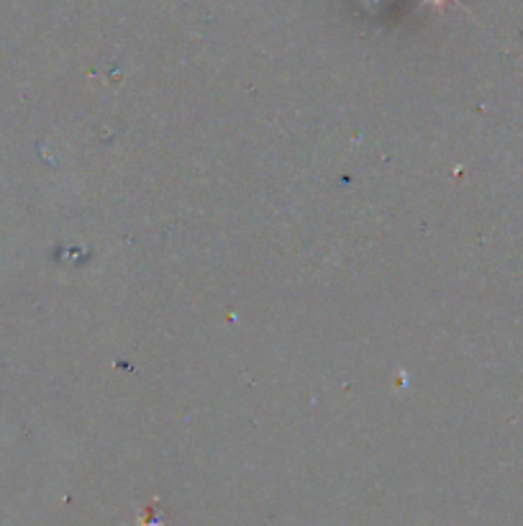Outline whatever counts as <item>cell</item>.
<instances>
[{
  "mask_svg": "<svg viewBox=\"0 0 523 526\" xmlns=\"http://www.w3.org/2000/svg\"><path fill=\"white\" fill-rule=\"evenodd\" d=\"M439 3H441V0H439Z\"/></svg>",
  "mask_w": 523,
  "mask_h": 526,
  "instance_id": "cell-1",
  "label": "cell"
}]
</instances>
